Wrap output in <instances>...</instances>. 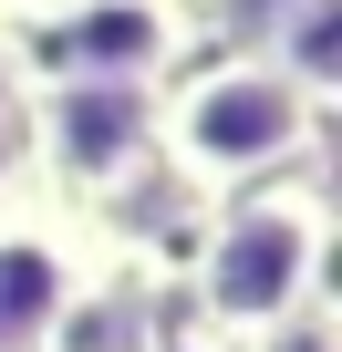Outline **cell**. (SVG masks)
<instances>
[{"label": "cell", "mask_w": 342, "mask_h": 352, "mask_svg": "<svg viewBox=\"0 0 342 352\" xmlns=\"http://www.w3.org/2000/svg\"><path fill=\"white\" fill-rule=\"evenodd\" d=\"M311 114L321 104L280 63L239 52V63H208V73L177 83V104L156 114V145L177 155L197 187H249V176H270V166H290L311 145Z\"/></svg>", "instance_id": "1"}, {"label": "cell", "mask_w": 342, "mask_h": 352, "mask_svg": "<svg viewBox=\"0 0 342 352\" xmlns=\"http://www.w3.org/2000/svg\"><path fill=\"white\" fill-rule=\"evenodd\" d=\"M321 280V197H249L197 270V300L239 331H280Z\"/></svg>", "instance_id": "2"}, {"label": "cell", "mask_w": 342, "mask_h": 352, "mask_svg": "<svg viewBox=\"0 0 342 352\" xmlns=\"http://www.w3.org/2000/svg\"><path fill=\"white\" fill-rule=\"evenodd\" d=\"M32 155L63 176V187H125V176L156 155V94L145 83H32Z\"/></svg>", "instance_id": "3"}, {"label": "cell", "mask_w": 342, "mask_h": 352, "mask_svg": "<svg viewBox=\"0 0 342 352\" xmlns=\"http://www.w3.org/2000/svg\"><path fill=\"white\" fill-rule=\"evenodd\" d=\"M52 42L94 83H156L177 63V0H63Z\"/></svg>", "instance_id": "4"}, {"label": "cell", "mask_w": 342, "mask_h": 352, "mask_svg": "<svg viewBox=\"0 0 342 352\" xmlns=\"http://www.w3.org/2000/svg\"><path fill=\"white\" fill-rule=\"evenodd\" d=\"M73 300V259L52 228L32 218H0V352H42V331Z\"/></svg>", "instance_id": "5"}, {"label": "cell", "mask_w": 342, "mask_h": 352, "mask_svg": "<svg viewBox=\"0 0 342 352\" xmlns=\"http://www.w3.org/2000/svg\"><path fill=\"white\" fill-rule=\"evenodd\" d=\"M42 352H145V311L135 300H63Z\"/></svg>", "instance_id": "6"}, {"label": "cell", "mask_w": 342, "mask_h": 352, "mask_svg": "<svg viewBox=\"0 0 342 352\" xmlns=\"http://www.w3.org/2000/svg\"><path fill=\"white\" fill-rule=\"evenodd\" d=\"M32 166V73H21V52L0 42V187Z\"/></svg>", "instance_id": "7"}, {"label": "cell", "mask_w": 342, "mask_h": 352, "mask_svg": "<svg viewBox=\"0 0 342 352\" xmlns=\"http://www.w3.org/2000/svg\"><path fill=\"white\" fill-rule=\"evenodd\" d=\"M270 352H332V342H321L311 321H280V342H270Z\"/></svg>", "instance_id": "8"}]
</instances>
